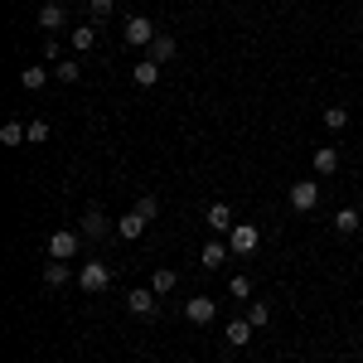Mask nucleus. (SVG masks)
<instances>
[{"label": "nucleus", "instance_id": "1", "mask_svg": "<svg viewBox=\"0 0 363 363\" xmlns=\"http://www.w3.org/2000/svg\"><path fill=\"white\" fill-rule=\"evenodd\" d=\"M155 34H160V29L150 25L145 15H131V20H126V29H121V39H126L131 49H150V44H155Z\"/></svg>", "mask_w": 363, "mask_h": 363}, {"label": "nucleus", "instance_id": "2", "mask_svg": "<svg viewBox=\"0 0 363 363\" xmlns=\"http://www.w3.org/2000/svg\"><path fill=\"white\" fill-rule=\"evenodd\" d=\"M87 238L83 233H73V228H58L54 238H49V257L54 262H68V257H78V247H83Z\"/></svg>", "mask_w": 363, "mask_h": 363}, {"label": "nucleus", "instance_id": "3", "mask_svg": "<svg viewBox=\"0 0 363 363\" xmlns=\"http://www.w3.org/2000/svg\"><path fill=\"white\" fill-rule=\"evenodd\" d=\"M257 242H262V228H257V223H233L228 247L238 252V257H252V252H257Z\"/></svg>", "mask_w": 363, "mask_h": 363}, {"label": "nucleus", "instance_id": "4", "mask_svg": "<svg viewBox=\"0 0 363 363\" xmlns=\"http://www.w3.org/2000/svg\"><path fill=\"white\" fill-rule=\"evenodd\" d=\"M78 286H83L87 296L107 291V286H112V267H107V262H87L83 272H78Z\"/></svg>", "mask_w": 363, "mask_h": 363}, {"label": "nucleus", "instance_id": "5", "mask_svg": "<svg viewBox=\"0 0 363 363\" xmlns=\"http://www.w3.org/2000/svg\"><path fill=\"white\" fill-rule=\"evenodd\" d=\"M315 203H320V184H315V179H301V184H291V208H296V213H310Z\"/></svg>", "mask_w": 363, "mask_h": 363}, {"label": "nucleus", "instance_id": "6", "mask_svg": "<svg viewBox=\"0 0 363 363\" xmlns=\"http://www.w3.org/2000/svg\"><path fill=\"white\" fill-rule=\"evenodd\" d=\"M213 315H218V301H213V296H194V301H184V320H189V325H208Z\"/></svg>", "mask_w": 363, "mask_h": 363}, {"label": "nucleus", "instance_id": "7", "mask_svg": "<svg viewBox=\"0 0 363 363\" xmlns=\"http://www.w3.org/2000/svg\"><path fill=\"white\" fill-rule=\"evenodd\" d=\"M63 25H68V10H63L58 0H49V5L39 10V29H44L49 39H58V29H63Z\"/></svg>", "mask_w": 363, "mask_h": 363}, {"label": "nucleus", "instance_id": "8", "mask_svg": "<svg viewBox=\"0 0 363 363\" xmlns=\"http://www.w3.org/2000/svg\"><path fill=\"white\" fill-rule=\"evenodd\" d=\"M107 228H112V223H107V213L87 208V213H83V223H78V233H83L87 242H102V238H107Z\"/></svg>", "mask_w": 363, "mask_h": 363}, {"label": "nucleus", "instance_id": "9", "mask_svg": "<svg viewBox=\"0 0 363 363\" xmlns=\"http://www.w3.org/2000/svg\"><path fill=\"white\" fill-rule=\"evenodd\" d=\"M126 310H131V315H145V320H150V315H155V291L136 286V291L126 296Z\"/></svg>", "mask_w": 363, "mask_h": 363}, {"label": "nucleus", "instance_id": "10", "mask_svg": "<svg viewBox=\"0 0 363 363\" xmlns=\"http://www.w3.org/2000/svg\"><path fill=\"white\" fill-rule=\"evenodd\" d=\"M131 83L136 87H155L160 83V63H155V58H140L136 68H131Z\"/></svg>", "mask_w": 363, "mask_h": 363}, {"label": "nucleus", "instance_id": "11", "mask_svg": "<svg viewBox=\"0 0 363 363\" xmlns=\"http://www.w3.org/2000/svg\"><path fill=\"white\" fill-rule=\"evenodd\" d=\"M203 223L213 228V233H233V208H228V203H208Z\"/></svg>", "mask_w": 363, "mask_h": 363}, {"label": "nucleus", "instance_id": "12", "mask_svg": "<svg viewBox=\"0 0 363 363\" xmlns=\"http://www.w3.org/2000/svg\"><path fill=\"white\" fill-rule=\"evenodd\" d=\"M145 223H150V218H140L136 208H131V213H121V218H116V233H121L126 242H136L140 233H145Z\"/></svg>", "mask_w": 363, "mask_h": 363}, {"label": "nucleus", "instance_id": "13", "mask_svg": "<svg viewBox=\"0 0 363 363\" xmlns=\"http://www.w3.org/2000/svg\"><path fill=\"white\" fill-rule=\"evenodd\" d=\"M223 339L233 344V349H247V344H252V325H247V315H242V320H228Z\"/></svg>", "mask_w": 363, "mask_h": 363}, {"label": "nucleus", "instance_id": "14", "mask_svg": "<svg viewBox=\"0 0 363 363\" xmlns=\"http://www.w3.org/2000/svg\"><path fill=\"white\" fill-rule=\"evenodd\" d=\"M223 262H228L223 242H208V247L199 252V267H203V272H218V267H223Z\"/></svg>", "mask_w": 363, "mask_h": 363}, {"label": "nucleus", "instance_id": "15", "mask_svg": "<svg viewBox=\"0 0 363 363\" xmlns=\"http://www.w3.org/2000/svg\"><path fill=\"white\" fill-rule=\"evenodd\" d=\"M339 169V150L335 145H320V150H315V174H335Z\"/></svg>", "mask_w": 363, "mask_h": 363}, {"label": "nucleus", "instance_id": "16", "mask_svg": "<svg viewBox=\"0 0 363 363\" xmlns=\"http://www.w3.org/2000/svg\"><path fill=\"white\" fill-rule=\"evenodd\" d=\"M49 78H54V68H25V73H20V87H25V92H39Z\"/></svg>", "mask_w": 363, "mask_h": 363}, {"label": "nucleus", "instance_id": "17", "mask_svg": "<svg viewBox=\"0 0 363 363\" xmlns=\"http://www.w3.org/2000/svg\"><path fill=\"white\" fill-rule=\"evenodd\" d=\"M359 223H363V218H359V208H339V213H335V233H339V238L359 233Z\"/></svg>", "mask_w": 363, "mask_h": 363}, {"label": "nucleus", "instance_id": "18", "mask_svg": "<svg viewBox=\"0 0 363 363\" xmlns=\"http://www.w3.org/2000/svg\"><path fill=\"white\" fill-rule=\"evenodd\" d=\"M54 78H58V83H78V78H83V63H78V58H58Z\"/></svg>", "mask_w": 363, "mask_h": 363}, {"label": "nucleus", "instance_id": "19", "mask_svg": "<svg viewBox=\"0 0 363 363\" xmlns=\"http://www.w3.org/2000/svg\"><path fill=\"white\" fill-rule=\"evenodd\" d=\"M68 39H73V49H78V54H87V49L97 44V25H78Z\"/></svg>", "mask_w": 363, "mask_h": 363}, {"label": "nucleus", "instance_id": "20", "mask_svg": "<svg viewBox=\"0 0 363 363\" xmlns=\"http://www.w3.org/2000/svg\"><path fill=\"white\" fill-rule=\"evenodd\" d=\"M267 320H272V306H267V301H247V325L252 330H267Z\"/></svg>", "mask_w": 363, "mask_h": 363}, {"label": "nucleus", "instance_id": "21", "mask_svg": "<svg viewBox=\"0 0 363 363\" xmlns=\"http://www.w3.org/2000/svg\"><path fill=\"white\" fill-rule=\"evenodd\" d=\"M174 49H179V44H174L169 34H155V44H150V58H155V63H169V58H174Z\"/></svg>", "mask_w": 363, "mask_h": 363}, {"label": "nucleus", "instance_id": "22", "mask_svg": "<svg viewBox=\"0 0 363 363\" xmlns=\"http://www.w3.org/2000/svg\"><path fill=\"white\" fill-rule=\"evenodd\" d=\"M174 272H169V267H160V272H155V277H150V291H155V296H169V291H174Z\"/></svg>", "mask_w": 363, "mask_h": 363}, {"label": "nucleus", "instance_id": "23", "mask_svg": "<svg viewBox=\"0 0 363 363\" xmlns=\"http://www.w3.org/2000/svg\"><path fill=\"white\" fill-rule=\"evenodd\" d=\"M25 126H20V121H5V126H0V145H25Z\"/></svg>", "mask_w": 363, "mask_h": 363}, {"label": "nucleus", "instance_id": "24", "mask_svg": "<svg viewBox=\"0 0 363 363\" xmlns=\"http://www.w3.org/2000/svg\"><path fill=\"white\" fill-rule=\"evenodd\" d=\"M44 286H68V262H49L44 267Z\"/></svg>", "mask_w": 363, "mask_h": 363}, {"label": "nucleus", "instance_id": "25", "mask_svg": "<svg viewBox=\"0 0 363 363\" xmlns=\"http://www.w3.org/2000/svg\"><path fill=\"white\" fill-rule=\"evenodd\" d=\"M325 126L330 131H344L349 126V107H325Z\"/></svg>", "mask_w": 363, "mask_h": 363}, {"label": "nucleus", "instance_id": "26", "mask_svg": "<svg viewBox=\"0 0 363 363\" xmlns=\"http://www.w3.org/2000/svg\"><path fill=\"white\" fill-rule=\"evenodd\" d=\"M25 136H29V145H44V140H49V121H39V116H34V121L25 126Z\"/></svg>", "mask_w": 363, "mask_h": 363}, {"label": "nucleus", "instance_id": "27", "mask_svg": "<svg viewBox=\"0 0 363 363\" xmlns=\"http://www.w3.org/2000/svg\"><path fill=\"white\" fill-rule=\"evenodd\" d=\"M136 213L155 223V213H160V199H155V194H140V199H136Z\"/></svg>", "mask_w": 363, "mask_h": 363}, {"label": "nucleus", "instance_id": "28", "mask_svg": "<svg viewBox=\"0 0 363 363\" xmlns=\"http://www.w3.org/2000/svg\"><path fill=\"white\" fill-rule=\"evenodd\" d=\"M228 296H233V301H247V296H252V281L247 277H233V281H228Z\"/></svg>", "mask_w": 363, "mask_h": 363}, {"label": "nucleus", "instance_id": "29", "mask_svg": "<svg viewBox=\"0 0 363 363\" xmlns=\"http://www.w3.org/2000/svg\"><path fill=\"white\" fill-rule=\"evenodd\" d=\"M87 10H92V20H112L116 0H87Z\"/></svg>", "mask_w": 363, "mask_h": 363}, {"label": "nucleus", "instance_id": "30", "mask_svg": "<svg viewBox=\"0 0 363 363\" xmlns=\"http://www.w3.org/2000/svg\"><path fill=\"white\" fill-rule=\"evenodd\" d=\"M44 58H49V63H58V58H63V49H58V39H44Z\"/></svg>", "mask_w": 363, "mask_h": 363}]
</instances>
